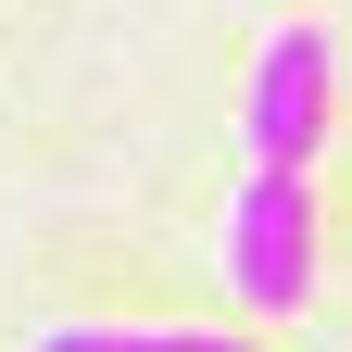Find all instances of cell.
<instances>
[{"mask_svg":"<svg viewBox=\"0 0 352 352\" xmlns=\"http://www.w3.org/2000/svg\"><path fill=\"white\" fill-rule=\"evenodd\" d=\"M315 264H327L315 176L302 164H252L239 201H227V289H239V315H302L315 302Z\"/></svg>","mask_w":352,"mask_h":352,"instance_id":"6da1fadb","label":"cell"},{"mask_svg":"<svg viewBox=\"0 0 352 352\" xmlns=\"http://www.w3.org/2000/svg\"><path fill=\"white\" fill-rule=\"evenodd\" d=\"M327 113H340V38L327 25H277L252 51V88H239V151L252 164H315Z\"/></svg>","mask_w":352,"mask_h":352,"instance_id":"7a4b0ae2","label":"cell"},{"mask_svg":"<svg viewBox=\"0 0 352 352\" xmlns=\"http://www.w3.org/2000/svg\"><path fill=\"white\" fill-rule=\"evenodd\" d=\"M25 352H252L239 327H38Z\"/></svg>","mask_w":352,"mask_h":352,"instance_id":"3957f363","label":"cell"}]
</instances>
